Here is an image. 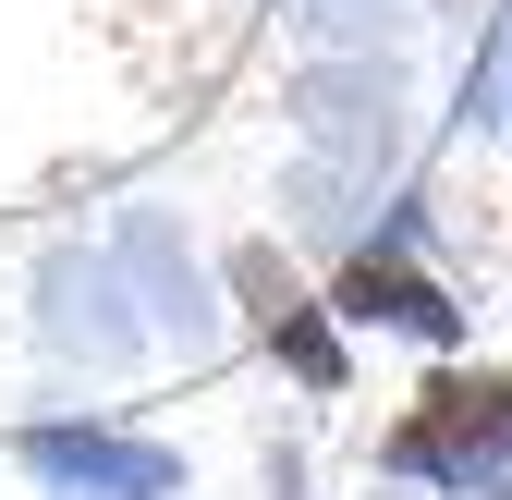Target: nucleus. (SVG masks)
I'll use <instances>...</instances> for the list:
<instances>
[{
    "label": "nucleus",
    "instance_id": "obj_3",
    "mask_svg": "<svg viewBox=\"0 0 512 500\" xmlns=\"http://www.w3.org/2000/svg\"><path fill=\"white\" fill-rule=\"evenodd\" d=\"M330 305H342L354 330H415V342H452V330H464V305L439 293V281H415L403 257H354Z\"/></svg>",
    "mask_w": 512,
    "mask_h": 500
},
{
    "label": "nucleus",
    "instance_id": "obj_2",
    "mask_svg": "<svg viewBox=\"0 0 512 500\" xmlns=\"http://www.w3.org/2000/svg\"><path fill=\"white\" fill-rule=\"evenodd\" d=\"M25 464H37L49 488H74V500H171V488H183V464H171L159 440H110V427H37Z\"/></svg>",
    "mask_w": 512,
    "mask_h": 500
},
{
    "label": "nucleus",
    "instance_id": "obj_1",
    "mask_svg": "<svg viewBox=\"0 0 512 500\" xmlns=\"http://www.w3.org/2000/svg\"><path fill=\"white\" fill-rule=\"evenodd\" d=\"M391 476L439 500H512V379H439L391 427Z\"/></svg>",
    "mask_w": 512,
    "mask_h": 500
}]
</instances>
